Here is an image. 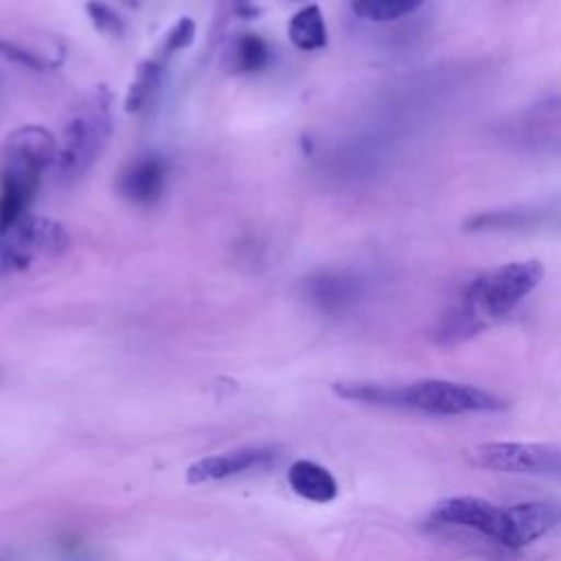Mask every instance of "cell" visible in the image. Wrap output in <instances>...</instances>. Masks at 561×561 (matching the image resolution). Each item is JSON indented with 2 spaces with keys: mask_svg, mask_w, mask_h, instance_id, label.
<instances>
[{
  "mask_svg": "<svg viewBox=\"0 0 561 561\" xmlns=\"http://www.w3.org/2000/svg\"><path fill=\"white\" fill-rule=\"evenodd\" d=\"M57 140L42 125H22L0 147V232L28 213L48 167H55Z\"/></svg>",
  "mask_w": 561,
  "mask_h": 561,
  "instance_id": "6da1fadb",
  "label": "cell"
},
{
  "mask_svg": "<svg viewBox=\"0 0 561 561\" xmlns=\"http://www.w3.org/2000/svg\"><path fill=\"white\" fill-rule=\"evenodd\" d=\"M169 167L158 153H142L134 158L118 175V191L138 206L156 204L167 186Z\"/></svg>",
  "mask_w": 561,
  "mask_h": 561,
  "instance_id": "ba28073f",
  "label": "cell"
},
{
  "mask_svg": "<svg viewBox=\"0 0 561 561\" xmlns=\"http://www.w3.org/2000/svg\"><path fill=\"white\" fill-rule=\"evenodd\" d=\"M127 2H129V4H138L140 0H127Z\"/></svg>",
  "mask_w": 561,
  "mask_h": 561,
  "instance_id": "7402d4cb",
  "label": "cell"
},
{
  "mask_svg": "<svg viewBox=\"0 0 561 561\" xmlns=\"http://www.w3.org/2000/svg\"><path fill=\"white\" fill-rule=\"evenodd\" d=\"M421 4L423 0H351L353 13L370 22L399 20L419 9Z\"/></svg>",
  "mask_w": 561,
  "mask_h": 561,
  "instance_id": "ac0fdd59",
  "label": "cell"
},
{
  "mask_svg": "<svg viewBox=\"0 0 561 561\" xmlns=\"http://www.w3.org/2000/svg\"><path fill=\"white\" fill-rule=\"evenodd\" d=\"M0 55L13 64H20L24 68H31V70H44L46 64L35 55L31 53L28 48L15 44V42H7V39H0Z\"/></svg>",
  "mask_w": 561,
  "mask_h": 561,
  "instance_id": "44dd1931",
  "label": "cell"
},
{
  "mask_svg": "<svg viewBox=\"0 0 561 561\" xmlns=\"http://www.w3.org/2000/svg\"><path fill=\"white\" fill-rule=\"evenodd\" d=\"M112 136L110 94L96 88L68 118L57 142L55 171L61 182L81 180L103 153Z\"/></svg>",
  "mask_w": 561,
  "mask_h": 561,
  "instance_id": "7a4b0ae2",
  "label": "cell"
},
{
  "mask_svg": "<svg viewBox=\"0 0 561 561\" xmlns=\"http://www.w3.org/2000/svg\"><path fill=\"white\" fill-rule=\"evenodd\" d=\"M289 39L300 50H318L327 44V24L318 4H307L289 20Z\"/></svg>",
  "mask_w": 561,
  "mask_h": 561,
  "instance_id": "5bb4252c",
  "label": "cell"
},
{
  "mask_svg": "<svg viewBox=\"0 0 561 561\" xmlns=\"http://www.w3.org/2000/svg\"><path fill=\"white\" fill-rule=\"evenodd\" d=\"M543 278L539 261H515L478 274L462 291L467 302L484 322L513 311Z\"/></svg>",
  "mask_w": 561,
  "mask_h": 561,
  "instance_id": "3957f363",
  "label": "cell"
},
{
  "mask_svg": "<svg viewBox=\"0 0 561 561\" xmlns=\"http://www.w3.org/2000/svg\"><path fill=\"white\" fill-rule=\"evenodd\" d=\"M68 248L70 237L61 224L26 213L0 232V276L26 272L33 263L61 256Z\"/></svg>",
  "mask_w": 561,
  "mask_h": 561,
  "instance_id": "277c9868",
  "label": "cell"
},
{
  "mask_svg": "<svg viewBox=\"0 0 561 561\" xmlns=\"http://www.w3.org/2000/svg\"><path fill=\"white\" fill-rule=\"evenodd\" d=\"M162 77V59H147L138 66L136 79L131 81L125 96V112L142 110L156 94Z\"/></svg>",
  "mask_w": 561,
  "mask_h": 561,
  "instance_id": "e0dca14e",
  "label": "cell"
},
{
  "mask_svg": "<svg viewBox=\"0 0 561 561\" xmlns=\"http://www.w3.org/2000/svg\"><path fill=\"white\" fill-rule=\"evenodd\" d=\"M511 533L506 548H524L561 524V506L552 502H522L508 506Z\"/></svg>",
  "mask_w": 561,
  "mask_h": 561,
  "instance_id": "9c48e42d",
  "label": "cell"
},
{
  "mask_svg": "<svg viewBox=\"0 0 561 561\" xmlns=\"http://www.w3.org/2000/svg\"><path fill=\"white\" fill-rule=\"evenodd\" d=\"M287 482L296 491V495L309 502L324 504L337 497V482L333 473L313 460H296L289 467Z\"/></svg>",
  "mask_w": 561,
  "mask_h": 561,
  "instance_id": "8fae6325",
  "label": "cell"
},
{
  "mask_svg": "<svg viewBox=\"0 0 561 561\" xmlns=\"http://www.w3.org/2000/svg\"><path fill=\"white\" fill-rule=\"evenodd\" d=\"M401 408L456 416L467 412H500L506 408V401L478 386L447 379H421L401 388Z\"/></svg>",
  "mask_w": 561,
  "mask_h": 561,
  "instance_id": "5b68a950",
  "label": "cell"
},
{
  "mask_svg": "<svg viewBox=\"0 0 561 561\" xmlns=\"http://www.w3.org/2000/svg\"><path fill=\"white\" fill-rule=\"evenodd\" d=\"M272 458H274L272 449H263V447H245V449H237V451H228V454L208 456L188 467L186 480L188 482H208V480L230 478V476H237V473H243L250 469H259V467L267 465Z\"/></svg>",
  "mask_w": 561,
  "mask_h": 561,
  "instance_id": "30bf717a",
  "label": "cell"
},
{
  "mask_svg": "<svg viewBox=\"0 0 561 561\" xmlns=\"http://www.w3.org/2000/svg\"><path fill=\"white\" fill-rule=\"evenodd\" d=\"M486 322L462 300L451 305L436 327V342L440 344H456L462 340H469L478 331H482Z\"/></svg>",
  "mask_w": 561,
  "mask_h": 561,
  "instance_id": "4fadbf2b",
  "label": "cell"
},
{
  "mask_svg": "<svg viewBox=\"0 0 561 561\" xmlns=\"http://www.w3.org/2000/svg\"><path fill=\"white\" fill-rule=\"evenodd\" d=\"M331 388L340 399H346V401L401 408V388L403 386L375 383V381H335Z\"/></svg>",
  "mask_w": 561,
  "mask_h": 561,
  "instance_id": "9a60e30c",
  "label": "cell"
},
{
  "mask_svg": "<svg viewBox=\"0 0 561 561\" xmlns=\"http://www.w3.org/2000/svg\"><path fill=\"white\" fill-rule=\"evenodd\" d=\"M85 11L92 20V24L105 33V35H112V37H121L125 26H123V20L118 18V13H114V9H110L105 2L101 0H90L85 2Z\"/></svg>",
  "mask_w": 561,
  "mask_h": 561,
  "instance_id": "d6986e66",
  "label": "cell"
},
{
  "mask_svg": "<svg viewBox=\"0 0 561 561\" xmlns=\"http://www.w3.org/2000/svg\"><path fill=\"white\" fill-rule=\"evenodd\" d=\"M480 469L561 478V447L541 443H482L471 449Z\"/></svg>",
  "mask_w": 561,
  "mask_h": 561,
  "instance_id": "8992f818",
  "label": "cell"
},
{
  "mask_svg": "<svg viewBox=\"0 0 561 561\" xmlns=\"http://www.w3.org/2000/svg\"><path fill=\"white\" fill-rule=\"evenodd\" d=\"M270 46L267 42L256 33H243L234 39L232 53H230V66L237 75L259 72L270 64Z\"/></svg>",
  "mask_w": 561,
  "mask_h": 561,
  "instance_id": "2e32d148",
  "label": "cell"
},
{
  "mask_svg": "<svg viewBox=\"0 0 561 561\" xmlns=\"http://www.w3.org/2000/svg\"><path fill=\"white\" fill-rule=\"evenodd\" d=\"M195 39V22L191 18H180L167 33L164 37V46H162V59L191 46V42Z\"/></svg>",
  "mask_w": 561,
  "mask_h": 561,
  "instance_id": "ffe728a7",
  "label": "cell"
},
{
  "mask_svg": "<svg viewBox=\"0 0 561 561\" xmlns=\"http://www.w3.org/2000/svg\"><path fill=\"white\" fill-rule=\"evenodd\" d=\"M357 289H359L357 280L346 274L324 272V274H313L307 278L309 300L324 311H335V309L346 307L357 296Z\"/></svg>",
  "mask_w": 561,
  "mask_h": 561,
  "instance_id": "7c38bea8",
  "label": "cell"
},
{
  "mask_svg": "<svg viewBox=\"0 0 561 561\" xmlns=\"http://www.w3.org/2000/svg\"><path fill=\"white\" fill-rule=\"evenodd\" d=\"M432 517L443 524L473 528L500 541L502 546L508 543V533H511L508 506H497L493 502H486L473 495H456V497L440 500L434 506Z\"/></svg>",
  "mask_w": 561,
  "mask_h": 561,
  "instance_id": "52a82bcc",
  "label": "cell"
}]
</instances>
